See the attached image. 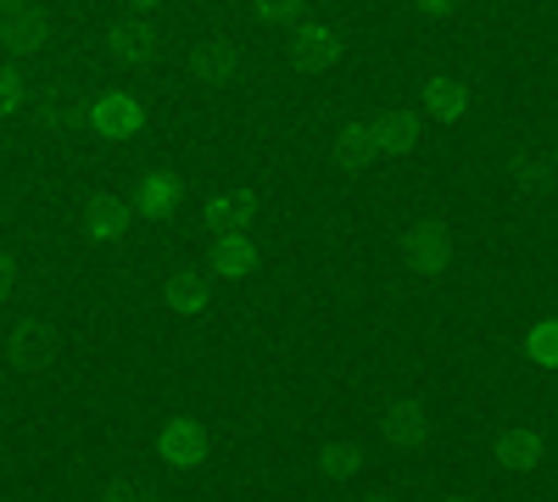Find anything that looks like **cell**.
<instances>
[{"label":"cell","instance_id":"5b68a950","mask_svg":"<svg viewBox=\"0 0 558 502\" xmlns=\"http://www.w3.org/2000/svg\"><path fill=\"white\" fill-rule=\"evenodd\" d=\"M112 51H118L123 62H151V51H157V34H151L146 23H123V28L112 34Z\"/></svg>","mask_w":558,"mask_h":502},{"label":"cell","instance_id":"52a82bcc","mask_svg":"<svg viewBox=\"0 0 558 502\" xmlns=\"http://www.w3.org/2000/svg\"><path fill=\"white\" fill-rule=\"evenodd\" d=\"M375 140H380V151H413V118L408 112H380Z\"/></svg>","mask_w":558,"mask_h":502},{"label":"cell","instance_id":"44dd1931","mask_svg":"<svg viewBox=\"0 0 558 502\" xmlns=\"http://www.w3.org/2000/svg\"><path fill=\"white\" fill-rule=\"evenodd\" d=\"M12 280H17V268H12V257H0V296L12 291Z\"/></svg>","mask_w":558,"mask_h":502},{"label":"cell","instance_id":"9c48e42d","mask_svg":"<svg viewBox=\"0 0 558 502\" xmlns=\"http://www.w3.org/2000/svg\"><path fill=\"white\" fill-rule=\"evenodd\" d=\"M341 157H347V162H368V157H380L375 123H347V128H341Z\"/></svg>","mask_w":558,"mask_h":502},{"label":"cell","instance_id":"cb8c5ba5","mask_svg":"<svg viewBox=\"0 0 558 502\" xmlns=\"http://www.w3.org/2000/svg\"><path fill=\"white\" fill-rule=\"evenodd\" d=\"M0 12H12V0H0Z\"/></svg>","mask_w":558,"mask_h":502},{"label":"cell","instance_id":"e0dca14e","mask_svg":"<svg viewBox=\"0 0 558 502\" xmlns=\"http://www.w3.org/2000/svg\"><path fill=\"white\" fill-rule=\"evenodd\" d=\"M123 230V207L118 201H101L96 212H89V235H101V241H112Z\"/></svg>","mask_w":558,"mask_h":502},{"label":"cell","instance_id":"8fae6325","mask_svg":"<svg viewBox=\"0 0 558 502\" xmlns=\"http://www.w3.org/2000/svg\"><path fill=\"white\" fill-rule=\"evenodd\" d=\"M140 207H146L151 218H162V212H173L179 207V185H173V179H146V185H140Z\"/></svg>","mask_w":558,"mask_h":502},{"label":"cell","instance_id":"277c9868","mask_svg":"<svg viewBox=\"0 0 558 502\" xmlns=\"http://www.w3.org/2000/svg\"><path fill=\"white\" fill-rule=\"evenodd\" d=\"M542 452H547V441H542L536 430H508L502 446H497V458H502L508 469H536Z\"/></svg>","mask_w":558,"mask_h":502},{"label":"cell","instance_id":"ffe728a7","mask_svg":"<svg viewBox=\"0 0 558 502\" xmlns=\"http://www.w3.org/2000/svg\"><path fill=\"white\" fill-rule=\"evenodd\" d=\"M520 179H525V185H547V168H542V162H525Z\"/></svg>","mask_w":558,"mask_h":502},{"label":"cell","instance_id":"30bf717a","mask_svg":"<svg viewBox=\"0 0 558 502\" xmlns=\"http://www.w3.org/2000/svg\"><path fill=\"white\" fill-rule=\"evenodd\" d=\"M207 218L218 223V230H241V223L252 218V196H213L207 201Z\"/></svg>","mask_w":558,"mask_h":502},{"label":"cell","instance_id":"603a6c76","mask_svg":"<svg viewBox=\"0 0 558 502\" xmlns=\"http://www.w3.org/2000/svg\"><path fill=\"white\" fill-rule=\"evenodd\" d=\"M134 7H157V0H134Z\"/></svg>","mask_w":558,"mask_h":502},{"label":"cell","instance_id":"9a60e30c","mask_svg":"<svg viewBox=\"0 0 558 502\" xmlns=\"http://www.w3.org/2000/svg\"><path fill=\"white\" fill-rule=\"evenodd\" d=\"M202 78H235V51H229V45H207L202 51Z\"/></svg>","mask_w":558,"mask_h":502},{"label":"cell","instance_id":"7c38bea8","mask_svg":"<svg viewBox=\"0 0 558 502\" xmlns=\"http://www.w3.org/2000/svg\"><path fill=\"white\" fill-rule=\"evenodd\" d=\"M213 268H218V273H252V246H246L241 235L218 241V246H213Z\"/></svg>","mask_w":558,"mask_h":502},{"label":"cell","instance_id":"7a4b0ae2","mask_svg":"<svg viewBox=\"0 0 558 502\" xmlns=\"http://www.w3.org/2000/svg\"><path fill=\"white\" fill-rule=\"evenodd\" d=\"M425 107H430V118L458 123L463 112H470V89H463L458 78H430V84H425Z\"/></svg>","mask_w":558,"mask_h":502},{"label":"cell","instance_id":"8992f818","mask_svg":"<svg viewBox=\"0 0 558 502\" xmlns=\"http://www.w3.org/2000/svg\"><path fill=\"white\" fill-rule=\"evenodd\" d=\"M296 57H302V68H330L336 62V34L330 28H302L296 34Z\"/></svg>","mask_w":558,"mask_h":502},{"label":"cell","instance_id":"ba28073f","mask_svg":"<svg viewBox=\"0 0 558 502\" xmlns=\"http://www.w3.org/2000/svg\"><path fill=\"white\" fill-rule=\"evenodd\" d=\"M525 357L542 363V369H558V318H542V325H531V335H525Z\"/></svg>","mask_w":558,"mask_h":502},{"label":"cell","instance_id":"d6986e66","mask_svg":"<svg viewBox=\"0 0 558 502\" xmlns=\"http://www.w3.org/2000/svg\"><path fill=\"white\" fill-rule=\"evenodd\" d=\"M257 12H263V17H291L296 0H257Z\"/></svg>","mask_w":558,"mask_h":502},{"label":"cell","instance_id":"4fadbf2b","mask_svg":"<svg viewBox=\"0 0 558 502\" xmlns=\"http://www.w3.org/2000/svg\"><path fill=\"white\" fill-rule=\"evenodd\" d=\"M7 39L17 45V51H34V45L45 39V17H34V12H7Z\"/></svg>","mask_w":558,"mask_h":502},{"label":"cell","instance_id":"ac0fdd59","mask_svg":"<svg viewBox=\"0 0 558 502\" xmlns=\"http://www.w3.org/2000/svg\"><path fill=\"white\" fill-rule=\"evenodd\" d=\"M17 101H23L17 73H0V112H17Z\"/></svg>","mask_w":558,"mask_h":502},{"label":"cell","instance_id":"7402d4cb","mask_svg":"<svg viewBox=\"0 0 558 502\" xmlns=\"http://www.w3.org/2000/svg\"><path fill=\"white\" fill-rule=\"evenodd\" d=\"M418 7H425V12H430V17H447V12H452V7H458V0H418Z\"/></svg>","mask_w":558,"mask_h":502},{"label":"cell","instance_id":"6da1fadb","mask_svg":"<svg viewBox=\"0 0 558 502\" xmlns=\"http://www.w3.org/2000/svg\"><path fill=\"white\" fill-rule=\"evenodd\" d=\"M402 252H408V262H413L418 273H436V268L452 262V241H447V230H436V223L413 230V235L402 241Z\"/></svg>","mask_w":558,"mask_h":502},{"label":"cell","instance_id":"2e32d148","mask_svg":"<svg viewBox=\"0 0 558 502\" xmlns=\"http://www.w3.org/2000/svg\"><path fill=\"white\" fill-rule=\"evenodd\" d=\"M168 302H173L179 313H202V307H207V291H202V280H173Z\"/></svg>","mask_w":558,"mask_h":502},{"label":"cell","instance_id":"3957f363","mask_svg":"<svg viewBox=\"0 0 558 502\" xmlns=\"http://www.w3.org/2000/svg\"><path fill=\"white\" fill-rule=\"evenodd\" d=\"M89 123L118 140V134H134V128H140V107H134L129 96H107L101 107H89Z\"/></svg>","mask_w":558,"mask_h":502},{"label":"cell","instance_id":"5bb4252c","mask_svg":"<svg viewBox=\"0 0 558 502\" xmlns=\"http://www.w3.org/2000/svg\"><path fill=\"white\" fill-rule=\"evenodd\" d=\"M386 430H391L397 446H418V441H425V414H418V407H397Z\"/></svg>","mask_w":558,"mask_h":502}]
</instances>
